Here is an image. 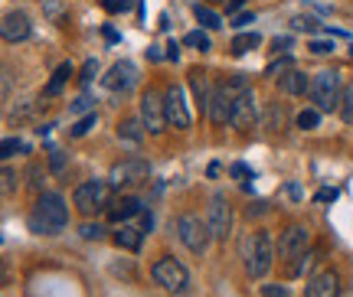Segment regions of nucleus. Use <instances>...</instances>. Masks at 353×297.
<instances>
[{
    "label": "nucleus",
    "instance_id": "obj_43",
    "mask_svg": "<svg viewBox=\"0 0 353 297\" xmlns=\"http://www.w3.org/2000/svg\"><path fill=\"white\" fill-rule=\"evenodd\" d=\"M33 114V105H17L10 112V121H23V118H30Z\"/></svg>",
    "mask_w": 353,
    "mask_h": 297
},
{
    "label": "nucleus",
    "instance_id": "obj_38",
    "mask_svg": "<svg viewBox=\"0 0 353 297\" xmlns=\"http://www.w3.org/2000/svg\"><path fill=\"white\" fill-rule=\"evenodd\" d=\"M101 7L108 13H125V10H131V0H101Z\"/></svg>",
    "mask_w": 353,
    "mask_h": 297
},
{
    "label": "nucleus",
    "instance_id": "obj_2",
    "mask_svg": "<svg viewBox=\"0 0 353 297\" xmlns=\"http://www.w3.org/2000/svg\"><path fill=\"white\" fill-rule=\"evenodd\" d=\"M242 258H245V272L249 278H265L272 261H275V245L268 232H249L242 238Z\"/></svg>",
    "mask_w": 353,
    "mask_h": 297
},
{
    "label": "nucleus",
    "instance_id": "obj_27",
    "mask_svg": "<svg viewBox=\"0 0 353 297\" xmlns=\"http://www.w3.org/2000/svg\"><path fill=\"white\" fill-rule=\"evenodd\" d=\"M183 43H187V46H196L200 52H210V50H213V43H210V37H206L203 30H193V33H187V37H183Z\"/></svg>",
    "mask_w": 353,
    "mask_h": 297
},
{
    "label": "nucleus",
    "instance_id": "obj_21",
    "mask_svg": "<svg viewBox=\"0 0 353 297\" xmlns=\"http://www.w3.org/2000/svg\"><path fill=\"white\" fill-rule=\"evenodd\" d=\"M72 72H76V69H72V62H63V65H59V69L52 72L50 85L43 88V99H56V95L63 92V85L69 82V75H72Z\"/></svg>",
    "mask_w": 353,
    "mask_h": 297
},
{
    "label": "nucleus",
    "instance_id": "obj_14",
    "mask_svg": "<svg viewBox=\"0 0 353 297\" xmlns=\"http://www.w3.org/2000/svg\"><path fill=\"white\" fill-rule=\"evenodd\" d=\"M341 294V274L324 268V272H317L307 278V285H304V297H337Z\"/></svg>",
    "mask_w": 353,
    "mask_h": 297
},
{
    "label": "nucleus",
    "instance_id": "obj_42",
    "mask_svg": "<svg viewBox=\"0 0 353 297\" xmlns=\"http://www.w3.org/2000/svg\"><path fill=\"white\" fill-rule=\"evenodd\" d=\"M229 174L236 176V180H252V170H249L245 163H232V167H229Z\"/></svg>",
    "mask_w": 353,
    "mask_h": 297
},
{
    "label": "nucleus",
    "instance_id": "obj_41",
    "mask_svg": "<svg viewBox=\"0 0 353 297\" xmlns=\"http://www.w3.org/2000/svg\"><path fill=\"white\" fill-rule=\"evenodd\" d=\"M17 190V174H13V167H3V193H13Z\"/></svg>",
    "mask_w": 353,
    "mask_h": 297
},
{
    "label": "nucleus",
    "instance_id": "obj_25",
    "mask_svg": "<svg viewBox=\"0 0 353 297\" xmlns=\"http://www.w3.org/2000/svg\"><path fill=\"white\" fill-rule=\"evenodd\" d=\"M193 17H196L200 26H206V30H219V26H223V17L216 10H210L206 3H196V7H193Z\"/></svg>",
    "mask_w": 353,
    "mask_h": 297
},
{
    "label": "nucleus",
    "instance_id": "obj_24",
    "mask_svg": "<svg viewBox=\"0 0 353 297\" xmlns=\"http://www.w3.org/2000/svg\"><path fill=\"white\" fill-rule=\"evenodd\" d=\"M259 43H262V37H259L255 30H249V33H239V37L232 39V46H229V50L236 52V56H245L249 50H259Z\"/></svg>",
    "mask_w": 353,
    "mask_h": 297
},
{
    "label": "nucleus",
    "instance_id": "obj_19",
    "mask_svg": "<svg viewBox=\"0 0 353 297\" xmlns=\"http://www.w3.org/2000/svg\"><path fill=\"white\" fill-rule=\"evenodd\" d=\"M138 212H141L138 196H118L112 203V209H108V219H112V223H128V219L138 216Z\"/></svg>",
    "mask_w": 353,
    "mask_h": 297
},
{
    "label": "nucleus",
    "instance_id": "obj_28",
    "mask_svg": "<svg viewBox=\"0 0 353 297\" xmlns=\"http://www.w3.org/2000/svg\"><path fill=\"white\" fill-rule=\"evenodd\" d=\"M95 121H99V114H95V112L85 114V118H79V121L72 124V127H69V134H72V137H85L88 131L95 127Z\"/></svg>",
    "mask_w": 353,
    "mask_h": 297
},
{
    "label": "nucleus",
    "instance_id": "obj_36",
    "mask_svg": "<svg viewBox=\"0 0 353 297\" xmlns=\"http://www.w3.org/2000/svg\"><path fill=\"white\" fill-rule=\"evenodd\" d=\"M79 232H82V238H85V242H99V238L105 236V229H101L99 223H85Z\"/></svg>",
    "mask_w": 353,
    "mask_h": 297
},
{
    "label": "nucleus",
    "instance_id": "obj_17",
    "mask_svg": "<svg viewBox=\"0 0 353 297\" xmlns=\"http://www.w3.org/2000/svg\"><path fill=\"white\" fill-rule=\"evenodd\" d=\"M190 88H193V99H196V105H200V114L210 112V99H213V88H210V75L203 72L200 65L196 69H190Z\"/></svg>",
    "mask_w": 353,
    "mask_h": 297
},
{
    "label": "nucleus",
    "instance_id": "obj_3",
    "mask_svg": "<svg viewBox=\"0 0 353 297\" xmlns=\"http://www.w3.org/2000/svg\"><path fill=\"white\" fill-rule=\"evenodd\" d=\"M72 203L82 216H95V212H108L112 209V183L108 180H85V183L76 186L72 193Z\"/></svg>",
    "mask_w": 353,
    "mask_h": 297
},
{
    "label": "nucleus",
    "instance_id": "obj_39",
    "mask_svg": "<svg viewBox=\"0 0 353 297\" xmlns=\"http://www.w3.org/2000/svg\"><path fill=\"white\" fill-rule=\"evenodd\" d=\"M307 50L314 52V56H327V52H334V43H327V39H314Z\"/></svg>",
    "mask_w": 353,
    "mask_h": 297
},
{
    "label": "nucleus",
    "instance_id": "obj_54",
    "mask_svg": "<svg viewBox=\"0 0 353 297\" xmlns=\"http://www.w3.org/2000/svg\"><path fill=\"white\" fill-rule=\"evenodd\" d=\"M350 56H353V43H350Z\"/></svg>",
    "mask_w": 353,
    "mask_h": 297
},
{
    "label": "nucleus",
    "instance_id": "obj_30",
    "mask_svg": "<svg viewBox=\"0 0 353 297\" xmlns=\"http://www.w3.org/2000/svg\"><path fill=\"white\" fill-rule=\"evenodd\" d=\"M43 13L50 17L52 23H63V20H65V7H63V0H46V3H43Z\"/></svg>",
    "mask_w": 353,
    "mask_h": 297
},
{
    "label": "nucleus",
    "instance_id": "obj_49",
    "mask_svg": "<svg viewBox=\"0 0 353 297\" xmlns=\"http://www.w3.org/2000/svg\"><path fill=\"white\" fill-rule=\"evenodd\" d=\"M262 294L265 297H285L288 291H285V287H272V285H268V287H262Z\"/></svg>",
    "mask_w": 353,
    "mask_h": 297
},
{
    "label": "nucleus",
    "instance_id": "obj_20",
    "mask_svg": "<svg viewBox=\"0 0 353 297\" xmlns=\"http://www.w3.org/2000/svg\"><path fill=\"white\" fill-rule=\"evenodd\" d=\"M114 245L125 248V252H138L141 242H144V229H134V225H121L118 232H114Z\"/></svg>",
    "mask_w": 353,
    "mask_h": 297
},
{
    "label": "nucleus",
    "instance_id": "obj_37",
    "mask_svg": "<svg viewBox=\"0 0 353 297\" xmlns=\"http://www.w3.org/2000/svg\"><path fill=\"white\" fill-rule=\"evenodd\" d=\"M95 75H99V59H88L85 65H82V75H79V79H82V85H88Z\"/></svg>",
    "mask_w": 353,
    "mask_h": 297
},
{
    "label": "nucleus",
    "instance_id": "obj_32",
    "mask_svg": "<svg viewBox=\"0 0 353 297\" xmlns=\"http://www.w3.org/2000/svg\"><path fill=\"white\" fill-rule=\"evenodd\" d=\"M341 114H343V121L353 124V82L347 88H343V99H341Z\"/></svg>",
    "mask_w": 353,
    "mask_h": 297
},
{
    "label": "nucleus",
    "instance_id": "obj_5",
    "mask_svg": "<svg viewBox=\"0 0 353 297\" xmlns=\"http://www.w3.org/2000/svg\"><path fill=\"white\" fill-rule=\"evenodd\" d=\"M176 236H180V242H183L193 255H203V252L210 248L213 232H210V223L200 219L196 212H183V216L176 219Z\"/></svg>",
    "mask_w": 353,
    "mask_h": 297
},
{
    "label": "nucleus",
    "instance_id": "obj_23",
    "mask_svg": "<svg viewBox=\"0 0 353 297\" xmlns=\"http://www.w3.org/2000/svg\"><path fill=\"white\" fill-rule=\"evenodd\" d=\"M285 124H288V108L281 101H272L268 112H265V127L268 131H285Z\"/></svg>",
    "mask_w": 353,
    "mask_h": 297
},
{
    "label": "nucleus",
    "instance_id": "obj_51",
    "mask_svg": "<svg viewBox=\"0 0 353 297\" xmlns=\"http://www.w3.org/2000/svg\"><path fill=\"white\" fill-rule=\"evenodd\" d=\"M291 46V37H275V50H288Z\"/></svg>",
    "mask_w": 353,
    "mask_h": 297
},
{
    "label": "nucleus",
    "instance_id": "obj_34",
    "mask_svg": "<svg viewBox=\"0 0 353 297\" xmlns=\"http://www.w3.org/2000/svg\"><path fill=\"white\" fill-rule=\"evenodd\" d=\"M92 105H95V101L88 99V95H79V99L69 105V114H92V112H95Z\"/></svg>",
    "mask_w": 353,
    "mask_h": 297
},
{
    "label": "nucleus",
    "instance_id": "obj_47",
    "mask_svg": "<svg viewBox=\"0 0 353 297\" xmlns=\"http://www.w3.org/2000/svg\"><path fill=\"white\" fill-rule=\"evenodd\" d=\"M314 199L317 203H334V199H337V190H321Z\"/></svg>",
    "mask_w": 353,
    "mask_h": 297
},
{
    "label": "nucleus",
    "instance_id": "obj_8",
    "mask_svg": "<svg viewBox=\"0 0 353 297\" xmlns=\"http://www.w3.org/2000/svg\"><path fill=\"white\" fill-rule=\"evenodd\" d=\"M148 176H151V163L144 161V157H125V161H118L112 167L108 183L121 190V186H141V183H148Z\"/></svg>",
    "mask_w": 353,
    "mask_h": 297
},
{
    "label": "nucleus",
    "instance_id": "obj_10",
    "mask_svg": "<svg viewBox=\"0 0 353 297\" xmlns=\"http://www.w3.org/2000/svg\"><path fill=\"white\" fill-rule=\"evenodd\" d=\"M255 121H259L255 92H252V88H245V92H239V95L232 99V118H229V124H232L236 131H249Z\"/></svg>",
    "mask_w": 353,
    "mask_h": 297
},
{
    "label": "nucleus",
    "instance_id": "obj_12",
    "mask_svg": "<svg viewBox=\"0 0 353 297\" xmlns=\"http://www.w3.org/2000/svg\"><path fill=\"white\" fill-rule=\"evenodd\" d=\"M164 101H167V124H170V127H176V131H187L193 118H190L187 99H183V88L170 85L164 92Z\"/></svg>",
    "mask_w": 353,
    "mask_h": 297
},
{
    "label": "nucleus",
    "instance_id": "obj_53",
    "mask_svg": "<svg viewBox=\"0 0 353 297\" xmlns=\"http://www.w3.org/2000/svg\"><path fill=\"white\" fill-rule=\"evenodd\" d=\"M206 3H223V0H206Z\"/></svg>",
    "mask_w": 353,
    "mask_h": 297
},
{
    "label": "nucleus",
    "instance_id": "obj_33",
    "mask_svg": "<svg viewBox=\"0 0 353 297\" xmlns=\"http://www.w3.org/2000/svg\"><path fill=\"white\" fill-rule=\"evenodd\" d=\"M17 150H26V144L20 141V137H7V141L0 144V157H3V161H10Z\"/></svg>",
    "mask_w": 353,
    "mask_h": 297
},
{
    "label": "nucleus",
    "instance_id": "obj_16",
    "mask_svg": "<svg viewBox=\"0 0 353 297\" xmlns=\"http://www.w3.org/2000/svg\"><path fill=\"white\" fill-rule=\"evenodd\" d=\"M206 118L216 124V127H223V124L232 118V95H229L226 85H213V99H210V112Z\"/></svg>",
    "mask_w": 353,
    "mask_h": 297
},
{
    "label": "nucleus",
    "instance_id": "obj_35",
    "mask_svg": "<svg viewBox=\"0 0 353 297\" xmlns=\"http://www.w3.org/2000/svg\"><path fill=\"white\" fill-rule=\"evenodd\" d=\"M291 26H294V30H307V33H314V30H321V23H317L314 17H307V13H301V17H294V20H291Z\"/></svg>",
    "mask_w": 353,
    "mask_h": 297
},
{
    "label": "nucleus",
    "instance_id": "obj_46",
    "mask_svg": "<svg viewBox=\"0 0 353 297\" xmlns=\"http://www.w3.org/2000/svg\"><path fill=\"white\" fill-rule=\"evenodd\" d=\"M242 3H245V0H226V13H229V17H239Z\"/></svg>",
    "mask_w": 353,
    "mask_h": 297
},
{
    "label": "nucleus",
    "instance_id": "obj_6",
    "mask_svg": "<svg viewBox=\"0 0 353 297\" xmlns=\"http://www.w3.org/2000/svg\"><path fill=\"white\" fill-rule=\"evenodd\" d=\"M151 278H154V285H161L164 291H174V294L187 291V285H190V272L176 258H170V255L154 261Z\"/></svg>",
    "mask_w": 353,
    "mask_h": 297
},
{
    "label": "nucleus",
    "instance_id": "obj_31",
    "mask_svg": "<svg viewBox=\"0 0 353 297\" xmlns=\"http://www.w3.org/2000/svg\"><path fill=\"white\" fill-rule=\"evenodd\" d=\"M294 69V62H291V56H285V59H275L268 69H265V75H272V79H281L285 72H291Z\"/></svg>",
    "mask_w": 353,
    "mask_h": 297
},
{
    "label": "nucleus",
    "instance_id": "obj_4",
    "mask_svg": "<svg viewBox=\"0 0 353 297\" xmlns=\"http://www.w3.org/2000/svg\"><path fill=\"white\" fill-rule=\"evenodd\" d=\"M343 82H341V72H334V69H324V72H314L311 79V101H314L317 112H334V108H341V99H343Z\"/></svg>",
    "mask_w": 353,
    "mask_h": 297
},
{
    "label": "nucleus",
    "instance_id": "obj_40",
    "mask_svg": "<svg viewBox=\"0 0 353 297\" xmlns=\"http://www.w3.org/2000/svg\"><path fill=\"white\" fill-rule=\"evenodd\" d=\"M63 167H65V154H63V150H52L50 170H52V174H63Z\"/></svg>",
    "mask_w": 353,
    "mask_h": 297
},
{
    "label": "nucleus",
    "instance_id": "obj_26",
    "mask_svg": "<svg viewBox=\"0 0 353 297\" xmlns=\"http://www.w3.org/2000/svg\"><path fill=\"white\" fill-rule=\"evenodd\" d=\"M317 261V252H304L301 258H294L291 261V268H288V274L291 278H298V274H304V272H311V265Z\"/></svg>",
    "mask_w": 353,
    "mask_h": 297
},
{
    "label": "nucleus",
    "instance_id": "obj_52",
    "mask_svg": "<svg viewBox=\"0 0 353 297\" xmlns=\"http://www.w3.org/2000/svg\"><path fill=\"white\" fill-rule=\"evenodd\" d=\"M148 56H151L154 62H157V59H164V52H161V46H151V50H148Z\"/></svg>",
    "mask_w": 353,
    "mask_h": 297
},
{
    "label": "nucleus",
    "instance_id": "obj_22",
    "mask_svg": "<svg viewBox=\"0 0 353 297\" xmlns=\"http://www.w3.org/2000/svg\"><path fill=\"white\" fill-rule=\"evenodd\" d=\"M141 137H144L141 118H125V121H118V141H125V144H141Z\"/></svg>",
    "mask_w": 353,
    "mask_h": 297
},
{
    "label": "nucleus",
    "instance_id": "obj_18",
    "mask_svg": "<svg viewBox=\"0 0 353 297\" xmlns=\"http://www.w3.org/2000/svg\"><path fill=\"white\" fill-rule=\"evenodd\" d=\"M278 92H285V95H304V92H311V79L301 72V69H291L278 79Z\"/></svg>",
    "mask_w": 353,
    "mask_h": 297
},
{
    "label": "nucleus",
    "instance_id": "obj_9",
    "mask_svg": "<svg viewBox=\"0 0 353 297\" xmlns=\"http://www.w3.org/2000/svg\"><path fill=\"white\" fill-rule=\"evenodd\" d=\"M311 245V232H307V225H288L281 236H278V258L281 261H291V258H301L304 252Z\"/></svg>",
    "mask_w": 353,
    "mask_h": 297
},
{
    "label": "nucleus",
    "instance_id": "obj_45",
    "mask_svg": "<svg viewBox=\"0 0 353 297\" xmlns=\"http://www.w3.org/2000/svg\"><path fill=\"white\" fill-rule=\"evenodd\" d=\"M255 23V13H239V17H232V26H249Z\"/></svg>",
    "mask_w": 353,
    "mask_h": 297
},
{
    "label": "nucleus",
    "instance_id": "obj_15",
    "mask_svg": "<svg viewBox=\"0 0 353 297\" xmlns=\"http://www.w3.org/2000/svg\"><path fill=\"white\" fill-rule=\"evenodd\" d=\"M30 33H33V26H30V17L23 10H10L0 23V37L7 43H23V39H30Z\"/></svg>",
    "mask_w": 353,
    "mask_h": 297
},
{
    "label": "nucleus",
    "instance_id": "obj_13",
    "mask_svg": "<svg viewBox=\"0 0 353 297\" xmlns=\"http://www.w3.org/2000/svg\"><path fill=\"white\" fill-rule=\"evenodd\" d=\"M101 82H105V88H108V92H128V88L138 85V65H134V62H128V59L114 62Z\"/></svg>",
    "mask_w": 353,
    "mask_h": 297
},
{
    "label": "nucleus",
    "instance_id": "obj_7",
    "mask_svg": "<svg viewBox=\"0 0 353 297\" xmlns=\"http://www.w3.org/2000/svg\"><path fill=\"white\" fill-rule=\"evenodd\" d=\"M141 124L151 134H164L167 131V101L157 88H148L141 95Z\"/></svg>",
    "mask_w": 353,
    "mask_h": 297
},
{
    "label": "nucleus",
    "instance_id": "obj_48",
    "mask_svg": "<svg viewBox=\"0 0 353 297\" xmlns=\"http://www.w3.org/2000/svg\"><path fill=\"white\" fill-rule=\"evenodd\" d=\"M167 59H170V62H176V59H180V46H176L174 39L167 43Z\"/></svg>",
    "mask_w": 353,
    "mask_h": 297
},
{
    "label": "nucleus",
    "instance_id": "obj_1",
    "mask_svg": "<svg viewBox=\"0 0 353 297\" xmlns=\"http://www.w3.org/2000/svg\"><path fill=\"white\" fill-rule=\"evenodd\" d=\"M65 223H69V206L59 193H39L33 212L26 216L30 232H37V236H59Z\"/></svg>",
    "mask_w": 353,
    "mask_h": 297
},
{
    "label": "nucleus",
    "instance_id": "obj_44",
    "mask_svg": "<svg viewBox=\"0 0 353 297\" xmlns=\"http://www.w3.org/2000/svg\"><path fill=\"white\" fill-rule=\"evenodd\" d=\"M265 212H268V203H265V199H255L252 206H249V209H245V216H249V219H252V216H265Z\"/></svg>",
    "mask_w": 353,
    "mask_h": 297
},
{
    "label": "nucleus",
    "instance_id": "obj_29",
    "mask_svg": "<svg viewBox=\"0 0 353 297\" xmlns=\"http://www.w3.org/2000/svg\"><path fill=\"white\" fill-rule=\"evenodd\" d=\"M317 124H321V112H317V108H304V112L298 114V127H301V131H314Z\"/></svg>",
    "mask_w": 353,
    "mask_h": 297
},
{
    "label": "nucleus",
    "instance_id": "obj_50",
    "mask_svg": "<svg viewBox=\"0 0 353 297\" xmlns=\"http://www.w3.org/2000/svg\"><path fill=\"white\" fill-rule=\"evenodd\" d=\"M141 229H144V232H151V229H154V216H151V212H141Z\"/></svg>",
    "mask_w": 353,
    "mask_h": 297
},
{
    "label": "nucleus",
    "instance_id": "obj_11",
    "mask_svg": "<svg viewBox=\"0 0 353 297\" xmlns=\"http://www.w3.org/2000/svg\"><path fill=\"white\" fill-rule=\"evenodd\" d=\"M206 223H210L213 238L226 242L229 232H232V209H229V203L223 193H216V196L210 199V216H206Z\"/></svg>",
    "mask_w": 353,
    "mask_h": 297
}]
</instances>
